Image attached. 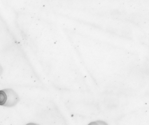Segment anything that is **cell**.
Masks as SVG:
<instances>
[{"instance_id":"obj_1","label":"cell","mask_w":149,"mask_h":125,"mask_svg":"<svg viewBox=\"0 0 149 125\" xmlns=\"http://www.w3.org/2000/svg\"><path fill=\"white\" fill-rule=\"evenodd\" d=\"M20 101L18 94L12 88L0 90V106L11 108L15 106Z\"/></svg>"},{"instance_id":"obj_2","label":"cell","mask_w":149,"mask_h":125,"mask_svg":"<svg viewBox=\"0 0 149 125\" xmlns=\"http://www.w3.org/2000/svg\"><path fill=\"white\" fill-rule=\"evenodd\" d=\"M88 125H109L107 122L104 121L97 120L95 121L89 123Z\"/></svg>"},{"instance_id":"obj_3","label":"cell","mask_w":149,"mask_h":125,"mask_svg":"<svg viewBox=\"0 0 149 125\" xmlns=\"http://www.w3.org/2000/svg\"><path fill=\"white\" fill-rule=\"evenodd\" d=\"M3 73V68L0 64V76L2 75Z\"/></svg>"},{"instance_id":"obj_4","label":"cell","mask_w":149,"mask_h":125,"mask_svg":"<svg viewBox=\"0 0 149 125\" xmlns=\"http://www.w3.org/2000/svg\"><path fill=\"white\" fill-rule=\"evenodd\" d=\"M26 125H40V124L37 123H33V122H30V123H28Z\"/></svg>"}]
</instances>
